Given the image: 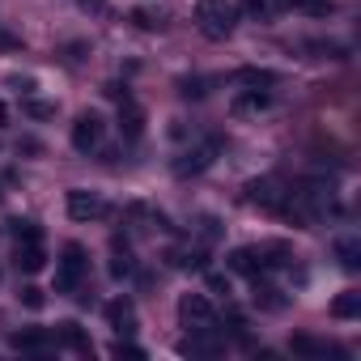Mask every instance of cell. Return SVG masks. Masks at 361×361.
<instances>
[{
    "instance_id": "cell-12",
    "label": "cell",
    "mask_w": 361,
    "mask_h": 361,
    "mask_svg": "<svg viewBox=\"0 0 361 361\" xmlns=\"http://www.w3.org/2000/svg\"><path fill=\"white\" fill-rule=\"evenodd\" d=\"M13 264H18V272H26V276L43 272V268H47V251H43V243H18Z\"/></svg>"
},
{
    "instance_id": "cell-31",
    "label": "cell",
    "mask_w": 361,
    "mask_h": 361,
    "mask_svg": "<svg viewBox=\"0 0 361 361\" xmlns=\"http://www.w3.org/2000/svg\"><path fill=\"white\" fill-rule=\"evenodd\" d=\"M18 298H22V306H30V310H43V302H47V298H43V289H39V285H26V289H22V293H18Z\"/></svg>"
},
{
    "instance_id": "cell-19",
    "label": "cell",
    "mask_w": 361,
    "mask_h": 361,
    "mask_svg": "<svg viewBox=\"0 0 361 361\" xmlns=\"http://www.w3.org/2000/svg\"><path fill=\"white\" fill-rule=\"evenodd\" d=\"M272 106V90H243L234 98V115H251V111H264Z\"/></svg>"
},
{
    "instance_id": "cell-16",
    "label": "cell",
    "mask_w": 361,
    "mask_h": 361,
    "mask_svg": "<svg viewBox=\"0 0 361 361\" xmlns=\"http://www.w3.org/2000/svg\"><path fill=\"white\" fill-rule=\"evenodd\" d=\"M289 348L298 353V357H344V348H336V344H327V340H314V336H293L289 340Z\"/></svg>"
},
{
    "instance_id": "cell-10",
    "label": "cell",
    "mask_w": 361,
    "mask_h": 361,
    "mask_svg": "<svg viewBox=\"0 0 361 361\" xmlns=\"http://www.w3.org/2000/svg\"><path fill=\"white\" fill-rule=\"evenodd\" d=\"M106 323H111L115 336H132V331H136V306H132L128 298L106 302Z\"/></svg>"
},
{
    "instance_id": "cell-17",
    "label": "cell",
    "mask_w": 361,
    "mask_h": 361,
    "mask_svg": "<svg viewBox=\"0 0 361 361\" xmlns=\"http://www.w3.org/2000/svg\"><path fill=\"white\" fill-rule=\"evenodd\" d=\"M170 264L174 268H192V272H209V251L204 247H174Z\"/></svg>"
},
{
    "instance_id": "cell-11",
    "label": "cell",
    "mask_w": 361,
    "mask_h": 361,
    "mask_svg": "<svg viewBox=\"0 0 361 361\" xmlns=\"http://www.w3.org/2000/svg\"><path fill=\"white\" fill-rule=\"evenodd\" d=\"M9 344H13L18 353H47V348L56 344V336H51V331H43V327H22V331H13V336H9Z\"/></svg>"
},
{
    "instance_id": "cell-36",
    "label": "cell",
    "mask_w": 361,
    "mask_h": 361,
    "mask_svg": "<svg viewBox=\"0 0 361 361\" xmlns=\"http://www.w3.org/2000/svg\"><path fill=\"white\" fill-rule=\"evenodd\" d=\"M209 285H213L217 293H230V281H226V276H217V272H209Z\"/></svg>"
},
{
    "instance_id": "cell-27",
    "label": "cell",
    "mask_w": 361,
    "mask_h": 361,
    "mask_svg": "<svg viewBox=\"0 0 361 361\" xmlns=\"http://www.w3.org/2000/svg\"><path fill=\"white\" fill-rule=\"evenodd\" d=\"M285 5H293V9H302L310 18H327L331 13V0H285Z\"/></svg>"
},
{
    "instance_id": "cell-15",
    "label": "cell",
    "mask_w": 361,
    "mask_h": 361,
    "mask_svg": "<svg viewBox=\"0 0 361 361\" xmlns=\"http://www.w3.org/2000/svg\"><path fill=\"white\" fill-rule=\"evenodd\" d=\"M56 344H60V348H73V353H94V344H90V336L81 331V323H60V327H56Z\"/></svg>"
},
{
    "instance_id": "cell-3",
    "label": "cell",
    "mask_w": 361,
    "mask_h": 361,
    "mask_svg": "<svg viewBox=\"0 0 361 361\" xmlns=\"http://www.w3.org/2000/svg\"><path fill=\"white\" fill-rule=\"evenodd\" d=\"M217 153H221V136H209V140H200V145H192V149H183V153L174 157V174H178V178L204 174V170L217 161Z\"/></svg>"
},
{
    "instance_id": "cell-2",
    "label": "cell",
    "mask_w": 361,
    "mask_h": 361,
    "mask_svg": "<svg viewBox=\"0 0 361 361\" xmlns=\"http://www.w3.org/2000/svg\"><path fill=\"white\" fill-rule=\"evenodd\" d=\"M85 272H90L85 247H81V243H68L64 255H60V268H56V293H77L81 281H85Z\"/></svg>"
},
{
    "instance_id": "cell-33",
    "label": "cell",
    "mask_w": 361,
    "mask_h": 361,
    "mask_svg": "<svg viewBox=\"0 0 361 361\" xmlns=\"http://www.w3.org/2000/svg\"><path fill=\"white\" fill-rule=\"evenodd\" d=\"M102 94H106V98H115V102H128V98H132V94H128V85H119V81L102 85Z\"/></svg>"
},
{
    "instance_id": "cell-5",
    "label": "cell",
    "mask_w": 361,
    "mask_h": 361,
    "mask_svg": "<svg viewBox=\"0 0 361 361\" xmlns=\"http://www.w3.org/2000/svg\"><path fill=\"white\" fill-rule=\"evenodd\" d=\"M285 196H289V188L281 183V178H255V183H247V204H255V209H264V213H281L285 209Z\"/></svg>"
},
{
    "instance_id": "cell-34",
    "label": "cell",
    "mask_w": 361,
    "mask_h": 361,
    "mask_svg": "<svg viewBox=\"0 0 361 361\" xmlns=\"http://www.w3.org/2000/svg\"><path fill=\"white\" fill-rule=\"evenodd\" d=\"M0 51H22V39L9 35V30H0Z\"/></svg>"
},
{
    "instance_id": "cell-20",
    "label": "cell",
    "mask_w": 361,
    "mask_h": 361,
    "mask_svg": "<svg viewBox=\"0 0 361 361\" xmlns=\"http://www.w3.org/2000/svg\"><path fill=\"white\" fill-rule=\"evenodd\" d=\"M336 259H340V268H344V272H357V268H361V243H357L353 234L336 238Z\"/></svg>"
},
{
    "instance_id": "cell-32",
    "label": "cell",
    "mask_w": 361,
    "mask_h": 361,
    "mask_svg": "<svg viewBox=\"0 0 361 361\" xmlns=\"http://www.w3.org/2000/svg\"><path fill=\"white\" fill-rule=\"evenodd\" d=\"M200 238H204V243L221 238V226H217V217H200Z\"/></svg>"
},
{
    "instance_id": "cell-25",
    "label": "cell",
    "mask_w": 361,
    "mask_h": 361,
    "mask_svg": "<svg viewBox=\"0 0 361 361\" xmlns=\"http://www.w3.org/2000/svg\"><path fill=\"white\" fill-rule=\"evenodd\" d=\"M243 9H247L255 22H272V18H276V0H243Z\"/></svg>"
},
{
    "instance_id": "cell-35",
    "label": "cell",
    "mask_w": 361,
    "mask_h": 361,
    "mask_svg": "<svg viewBox=\"0 0 361 361\" xmlns=\"http://www.w3.org/2000/svg\"><path fill=\"white\" fill-rule=\"evenodd\" d=\"M77 5H81L85 13H102V9H106V0H77Z\"/></svg>"
},
{
    "instance_id": "cell-29",
    "label": "cell",
    "mask_w": 361,
    "mask_h": 361,
    "mask_svg": "<svg viewBox=\"0 0 361 361\" xmlns=\"http://www.w3.org/2000/svg\"><path fill=\"white\" fill-rule=\"evenodd\" d=\"M111 357H132V361H140V357H145V348H140V344H132L128 336H119V340L111 344Z\"/></svg>"
},
{
    "instance_id": "cell-26",
    "label": "cell",
    "mask_w": 361,
    "mask_h": 361,
    "mask_svg": "<svg viewBox=\"0 0 361 361\" xmlns=\"http://www.w3.org/2000/svg\"><path fill=\"white\" fill-rule=\"evenodd\" d=\"M209 77H183V81H178V94H183V98H204L209 94Z\"/></svg>"
},
{
    "instance_id": "cell-7",
    "label": "cell",
    "mask_w": 361,
    "mask_h": 361,
    "mask_svg": "<svg viewBox=\"0 0 361 361\" xmlns=\"http://www.w3.org/2000/svg\"><path fill=\"white\" fill-rule=\"evenodd\" d=\"M102 136H106L102 115H94V111L77 115V123H73V149H77V153H94V149L102 145Z\"/></svg>"
},
{
    "instance_id": "cell-18",
    "label": "cell",
    "mask_w": 361,
    "mask_h": 361,
    "mask_svg": "<svg viewBox=\"0 0 361 361\" xmlns=\"http://www.w3.org/2000/svg\"><path fill=\"white\" fill-rule=\"evenodd\" d=\"M119 132L128 136V140H136L140 132H145V111L128 98V102H119Z\"/></svg>"
},
{
    "instance_id": "cell-37",
    "label": "cell",
    "mask_w": 361,
    "mask_h": 361,
    "mask_svg": "<svg viewBox=\"0 0 361 361\" xmlns=\"http://www.w3.org/2000/svg\"><path fill=\"white\" fill-rule=\"evenodd\" d=\"M5 115H9V111H5V102H0V123H5Z\"/></svg>"
},
{
    "instance_id": "cell-28",
    "label": "cell",
    "mask_w": 361,
    "mask_h": 361,
    "mask_svg": "<svg viewBox=\"0 0 361 361\" xmlns=\"http://www.w3.org/2000/svg\"><path fill=\"white\" fill-rule=\"evenodd\" d=\"M306 51H314V60H344L348 56L340 43H306Z\"/></svg>"
},
{
    "instance_id": "cell-1",
    "label": "cell",
    "mask_w": 361,
    "mask_h": 361,
    "mask_svg": "<svg viewBox=\"0 0 361 361\" xmlns=\"http://www.w3.org/2000/svg\"><path fill=\"white\" fill-rule=\"evenodd\" d=\"M196 26H200L204 39L221 43V39L234 35V26H238V9L230 5V0H200V5H196Z\"/></svg>"
},
{
    "instance_id": "cell-30",
    "label": "cell",
    "mask_w": 361,
    "mask_h": 361,
    "mask_svg": "<svg viewBox=\"0 0 361 361\" xmlns=\"http://www.w3.org/2000/svg\"><path fill=\"white\" fill-rule=\"evenodd\" d=\"M26 115H30V119H51V115H56V102H35V98H26Z\"/></svg>"
},
{
    "instance_id": "cell-22",
    "label": "cell",
    "mask_w": 361,
    "mask_h": 361,
    "mask_svg": "<svg viewBox=\"0 0 361 361\" xmlns=\"http://www.w3.org/2000/svg\"><path fill=\"white\" fill-rule=\"evenodd\" d=\"M9 234H13L18 243H43V226L30 221V217H13V221H9Z\"/></svg>"
},
{
    "instance_id": "cell-14",
    "label": "cell",
    "mask_w": 361,
    "mask_h": 361,
    "mask_svg": "<svg viewBox=\"0 0 361 361\" xmlns=\"http://www.w3.org/2000/svg\"><path fill=\"white\" fill-rule=\"evenodd\" d=\"M111 276H115V281L136 276V259H132V247H128L123 238H115V243H111Z\"/></svg>"
},
{
    "instance_id": "cell-23",
    "label": "cell",
    "mask_w": 361,
    "mask_h": 361,
    "mask_svg": "<svg viewBox=\"0 0 361 361\" xmlns=\"http://www.w3.org/2000/svg\"><path fill=\"white\" fill-rule=\"evenodd\" d=\"M331 314H336V319H357V314H361V293H357V289H344V293L331 302Z\"/></svg>"
},
{
    "instance_id": "cell-13",
    "label": "cell",
    "mask_w": 361,
    "mask_h": 361,
    "mask_svg": "<svg viewBox=\"0 0 361 361\" xmlns=\"http://www.w3.org/2000/svg\"><path fill=\"white\" fill-rule=\"evenodd\" d=\"M251 281H255V306H264V310H285L289 298H285L281 285L268 281V272H264V276H251Z\"/></svg>"
},
{
    "instance_id": "cell-4",
    "label": "cell",
    "mask_w": 361,
    "mask_h": 361,
    "mask_svg": "<svg viewBox=\"0 0 361 361\" xmlns=\"http://www.w3.org/2000/svg\"><path fill=\"white\" fill-rule=\"evenodd\" d=\"M178 353L183 357H217L226 353V331L213 323V327H192V336L178 340Z\"/></svg>"
},
{
    "instance_id": "cell-6",
    "label": "cell",
    "mask_w": 361,
    "mask_h": 361,
    "mask_svg": "<svg viewBox=\"0 0 361 361\" xmlns=\"http://www.w3.org/2000/svg\"><path fill=\"white\" fill-rule=\"evenodd\" d=\"M178 323H183L188 331L192 327H213L217 310H213V302L204 293H183V298H178Z\"/></svg>"
},
{
    "instance_id": "cell-9",
    "label": "cell",
    "mask_w": 361,
    "mask_h": 361,
    "mask_svg": "<svg viewBox=\"0 0 361 361\" xmlns=\"http://www.w3.org/2000/svg\"><path fill=\"white\" fill-rule=\"evenodd\" d=\"M226 268H230V272H243V276H264V272H272L264 247H238V251H230V255H226Z\"/></svg>"
},
{
    "instance_id": "cell-8",
    "label": "cell",
    "mask_w": 361,
    "mask_h": 361,
    "mask_svg": "<svg viewBox=\"0 0 361 361\" xmlns=\"http://www.w3.org/2000/svg\"><path fill=\"white\" fill-rule=\"evenodd\" d=\"M111 209H106V200L98 196V192H85V188H73L68 192V217L73 221H98V217H106Z\"/></svg>"
},
{
    "instance_id": "cell-24",
    "label": "cell",
    "mask_w": 361,
    "mask_h": 361,
    "mask_svg": "<svg viewBox=\"0 0 361 361\" xmlns=\"http://www.w3.org/2000/svg\"><path fill=\"white\" fill-rule=\"evenodd\" d=\"M234 81H243L247 90H268V85H276V73H268V68H243Z\"/></svg>"
},
{
    "instance_id": "cell-21",
    "label": "cell",
    "mask_w": 361,
    "mask_h": 361,
    "mask_svg": "<svg viewBox=\"0 0 361 361\" xmlns=\"http://www.w3.org/2000/svg\"><path fill=\"white\" fill-rule=\"evenodd\" d=\"M132 22H136L140 30H149V35H153V30H166L170 13H166V9H149V5H136V9H132Z\"/></svg>"
}]
</instances>
